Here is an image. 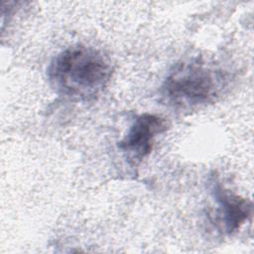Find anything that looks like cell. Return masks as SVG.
<instances>
[{
	"label": "cell",
	"mask_w": 254,
	"mask_h": 254,
	"mask_svg": "<svg viewBox=\"0 0 254 254\" xmlns=\"http://www.w3.org/2000/svg\"><path fill=\"white\" fill-rule=\"evenodd\" d=\"M167 129L166 119L159 115L151 113L138 115L118 144L128 165L133 169L137 168L151 153L155 138Z\"/></svg>",
	"instance_id": "3957f363"
},
{
	"label": "cell",
	"mask_w": 254,
	"mask_h": 254,
	"mask_svg": "<svg viewBox=\"0 0 254 254\" xmlns=\"http://www.w3.org/2000/svg\"><path fill=\"white\" fill-rule=\"evenodd\" d=\"M109 59L95 48L74 45L59 53L48 66L51 86L59 94L77 101L98 96L112 76Z\"/></svg>",
	"instance_id": "6da1fadb"
},
{
	"label": "cell",
	"mask_w": 254,
	"mask_h": 254,
	"mask_svg": "<svg viewBox=\"0 0 254 254\" xmlns=\"http://www.w3.org/2000/svg\"><path fill=\"white\" fill-rule=\"evenodd\" d=\"M210 191L218 205L222 228L227 234L237 231L252 213V202L226 190L215 178L210 180Z\"/></svg>",
	"instance_id": "277c9868"
},
{
	"label": "cell",
	"mask_w": 254,
	"mask_h": 254,
	"mask_svg": "<svg viewBox=\"0 0 254 254\" xmlns=\"http://www.w3.org/2000/svg\"><path fill=\"white\" fill-rule=\"evenodd\" d=\"M226 74L202 59L178 63L161 86L163 100L180 110H189L213 102L226 85Z\"/></svg>",
	"instance_id": "7a4b0ae2"
}]
</instances>
